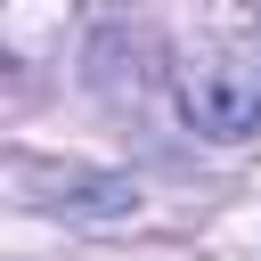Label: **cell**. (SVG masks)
<instances>
[{
  "label": "cell",
  "instance_id": "obj_1",
  "mask_svg": "<svg viewBox=\"0 0 261 261\" xmlns=\"http://www.w3.org/2000/svg\"><path fill=\"white\" fill-rule=\"evenodd\" d=\"M179 114L204 139H253L261 130V73L245 57H196V65H179Z\"/></svg>",
  "mask_w": 261,
  "mask_h": 261
}]
</instances>
